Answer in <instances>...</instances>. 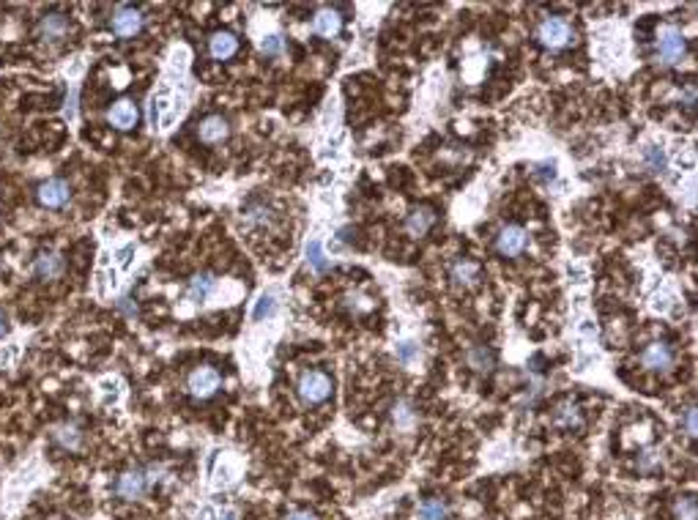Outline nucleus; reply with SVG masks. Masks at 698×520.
<instances>
[{
	"label": "nucleus",
	"mask_w": 698,
	"mask_h": 520,
	"mask_svg": "<svg viewBox=\"0 0 698 520\" xmlns=\"http://www.w3.org/2000/svg\"><path fill=\"white\" fill-rule=\"evenodd\" d=\"M261 50H263L266 55H280L285 50V44L277 33H271V36H263V39H261Z\"/></svg>",
	"instance_id": "c756f323"
},
{
	"label": "nucleus",
	"mask_w": 698,
	"mask_h": 520,
	"mask_svg": "<svg viewBox=\"0 0 698 520\" xmlns=\"http://www.w3.org/2000/svg\"><path fill=\"white\" fill-rule=\"evenodd\" d=\"M225 520H236V518H233V515H227V518Z\"/></svg>",
	"instance_id": "79ce46f5"
},
{
	"label": "nucleus",
	"mask_w": 698,
	"mask_h": 520,
	"mask_svg": "<svg viewBox=\"0 0 698 520\" xmlns=\"http://www.w3.org/2000/svg\"><path fill=\"white\" fill-rule=\"evenodd\" d=\"M219 384H222V375L214 367H195L187 378L189 394L197 397V400H208L211 394H217Z\"/></svg>",
	"instance_id": "20e7f679"
},
{
	"label": "nucleus",
	"mask_w": 698,
	"mask_h": 520,
	"mask_svg": "<svg viewBox=\"0 0 698 520\" xmlns=\"http://www.w3.org/2000/svg\"><path fill=\"white\" fill-rule=\"evenodd\" d=\"M63 116H66V121H75V118H77V88H72V91H69L66 107H63Z\"/></svg>",
	"instance_id": "473e14b6"
},
{
	"label": "nucleus",
	"mask_w": 698,
	"mask_h": 520,
	"mask_svg": "<svg viewBox=\"0 0 698 520\" xmlns=\"http://www.w3.org/2000/svg\"><path fill=\"white\" fill-rule=\"evenodd\" d=\"M274 307H277L274 296H271V293H263V296L258 299L255 309H252V321H263L266 315H271V312H274Z\"/></svg>",
	"instance_id": "cd10ccee"
},
{
	"label": "nucleus",
	"mask_w": 698,
	"mask_h": 520,
	"mask_svg": "<svg viewBox=\"0 0 698 520\" xmlns=\"http://www.w3.org/2000/svg\"><path fill=\"white\" fill-rule=\"evenodd\" d=\"M197 135H200L203 143H211V145H214V143H222V140H227V135H230V123H227V118H222V116H208L200 121Z\"/></svg>",
	"instance_id": "ddd939ff"
},
{
	"label": "nucleus",
	"mask_w": 698,
	"mask_h": 520,
	"mask_svg": "<svg viewBox=\"0 0 698 520\" xmlns=\"http://www.w3.org/2000/svg\"><path fill=\"white\" fill-rule=\"evenodd\" d=\"M345 307L354 309V312H370L376 304H373V299H367V296H361V293H348V296H345Z\"/></svg>",
	"instance_id": "c85d7f7f"
},
{
	"label": "nucleus",
	"mask_w": 698,
	"mask_h": 520,
	"mask_svg": "<svg viewBox=\"0 0 698 520\" xmlns=\"http://www.w3.org/2000/svg\"><path fill=\"white\" fill-rule=\"evenodd\" d=\"M17 353H19V345L17 343H11V345H3L0 348V367H9L14 359H17Z\"/></svg>",
	"instance_id": "2f4dec72"
},
{
	"label": "nucleus",
	"mask_w": 698,
	"mask_h": 520,
	"mask_svg": "<svg viewBox=\"0 0 698 520\" xmlns=\"http://www.w3.org/2000/svg\"><path fill=\"white\" fill-rule=\"evenodd\" d=\"M148 487H151V485H148V477H146V471H143V468H132V471L121 474V477H118V485H115L118 496H121V499H126V501L143 499Z\"/></svg>",
	"instance_id": "0eeeda50"
},
{
	"label": "nucleus",
	"mask_w": 698,
	"mask_h": 520,
	"mask_svg": "<svg viewBox=\"0 0 698 520\" xmlns=\"http://www.w3.org/2000/svg\"><path fill=\"white\" fill-rule=\"evenodd\" d=\"M687 52V41L685 33L674 25H665L658 36V60L662 66H677Z\"/></svg>",
	"instance_id": "7ed1b4c3"
},
{
	"label": "nucleus",
	"mask_w": 698,
	"mask_h": 520,
	"mask_svg": "<svg viewBox=\"0 0 698 520\" xmlns=\"http://www.w3.org/2000/svg\"><path fill=\"white\" fill-rule=\"evenodd\" d=\"M674 518L696 520V499L693 496H682V499L674 501Z\"/></svg>",
	"instance_id": "393cba45"
},
{
	"label": "nucleus",
	"mask_w": 698,
	"mask_h": 520,
	"mask_svg": "<svg viewBox=\"0 0 698 520\" xmlns=\"http://www.w3.org/2000/svg\"><path fill=\"white\" fill-rule=\"evenodd\" d=\"M643 159H646V167H649L652 173H662V170L668 167V159H665V154H662L660 148H646Z\"/></svg>",
	"instance_id": "bb28decb"
},
{
	"label": "nucleus",
	"mask_w": 698,
	"mask_h": 520,
	"mask_svg": "<svg viewBox=\"0 0 698 520\" xmlns=\"http://www.w3.org/2000/svg\"><path fill=\"white\" fill-rule=\"evenodd\" d=\"M137 107H134V101L129 99H121V101H115L113 107L107 110V121H110V126L115 129H121V132H126V129H132L137 126Z\"/></svg>",
	"instance_id": "9b49d317"
},
{
	"label": "nucleus",
	"mask_w": 698,
	"mask_h": 520,
	"mask_svg": "<svg viewBox=\"0 0 698 520\" xmlns=\"http://www.w3.org/2000/svg\"><path fill=\"white\" fill-rule=\"evenodd\" d=\"M655 460H658V458H655V452H646V455L641 458V471H649V468L655 465Z\"/></svg>",
	"instance_id": "e433bc0d"
},
{
	"label": "nucleus",
	"mask_w": 698,
	"mask_h": 520,
	"mask_svg": "<svg viewBox=\"0 0 698 520\" xmlns=\"http://www.w3.org/2000/svg\"><path fill=\"white\" fill-rule=\"evenodd\" d=\"M685 101H687L685 107L693 113V107H696V85H687V88H685Z\"/></svg>",
	"instance_id": "f704fd0d"
},
{
	"label": "nucleus",
	"mask_w": 698,
	"mask_h": 520,
	"mask_svg": "<svg viewBox=\"0 0 698 520\" xmlns=\"http://www.w3.org/2000/svg\"><path fill=\"white\" fill-rule=\"evenodd\" d=\"M641 365L649 370V372H671L674 365H677V353H674V348L668 345V343H649V345L643 348L641 353Z\"/></svg>",
	"instance_id": "39448f33"
},
{
	"label": "nucleus",
	"mask_w": 698,
	"mask_h": 520,
	"mask_svg": "<svg viewBox=\"0 0 698 520\" xmlns=\"http://www.w3.org/2000/svg\"><path fill=\"white\" fill-rule=\"evenodd\" d=\"M537 175H542V178H553V165H550V167H547V165H545V167H540V173H537Z\"/></svg>",
	"instance_id": "ea45409f"
},
{
	"label": "nucleus",
	"mask_w": 698,
	"mask_h": 520,
	"mask_svg": "<svg viewBox=\"0 0 698 520\" xmlns=\"http://www.w3.org/2000/svg\"><path fill=\"white\" fill-rule=\"evenodd\" d=\"M392 416H395L397 427H411L414 419H416V411H414V405L408 403V400H397Z\"/></svg>",
	"instance_id": "b1692460"
},
{
	"label": "nucleus",
	"mask_w": 698,
	"mask_h": 520,
	"mask_svg": "<svg viewBox=\"0 0 698 520\" xmlns=\"http://www.w3.org/2000/svg\"><path fill=\"white\" fill-rule=\"evenodd\" d=\"M304 255H307V263L312 266V271H318V274H326V271L332 269V260L326 258V252H323V244L318 241V238H312V241L307 244Z\"/></svg>",
	"instance_id": "6ab92c4d"
},
{
	"label": "nucleus",
	"mask_w": 698,
	"mask_h": 520,
	"mask_svg": "<svg viewBox=\"0 0 698 520\" xmlns=\"http://www.w3.org/2000/svg\"><path fill=\"white\" fill-rule=\"evenodd\" d=\"M572 39H575V31L562 17H545V20L537 25V41L545 50H550V52H559V50L569 47Z\"/></svg>",
	"instance_id": "f257e3e1"
},
{
	"label": "nucleus",
	"mask_w": 698,
	"mask_h": 520,
	"mask_svg": "<svg viewBox=\"0 0 698 520\" xmlns=\"http://www.w3.org/2000/svg\"><path fill=\"white\" fill-rule=\"evenodd\" d=\"M528 244V233L520 225H504L498 236H496V252L501 258H518L520 252L526 250Z\"/></svg>",
	"instance_id": "423d86ee"
},
{
	"label": "nucleus",
	"mask_w": 698,
	"mask_h": 520,
	"mask_svg": "<svg viewBox=\"0 0 698 520\" xmlns=\"http://www.w3.org/2000/svg\"><path fill=\"white\" fill-rule=\"evenodd\" d=\"M553 422L559 424V427H565V430L578 427V424H581V411H578V405L572 403V400L562 403V405H559V411L553 414Z\"/></svg>",
	"instance_id": "5701e85b"
},
{
	"label": "nucleus",
	"mask_w": 698,
	"mask_h": 520,
	"mask_svg": "<svg viewBox=\"0 0 698 520\" xmlns=\"http://www.w3.org/2000/svg\"><path fill=\"white\" fill-rule=\"evenodd\" d=\"M217 285V280L211 277V274H195L192 277V282H189V296H192V302H206L208 296H211V290Z\"/></svg>",
	"instance_id": "aec40b11"
},
{
	"label": "nucleus",
	"mask_w": 698,
	"mask_h": 520,
	"mask_svg": "<svg viewBox=\"0 0 698 520\" xmlns=\"http://www.w3.org/2000/svg\"><path fill=\"white\" fill-rule=\"evenodd\" d=\"M479 274H482V269L471 258H457L449 266V280H452L454 288H471L479 282Z\"/></svg>",
	"instance_id": "9d476101"
},
{
	"label": "nucleus",
	"mask_w": 698,
	"mask_h": 520,
	"mask_svg": "<svg viewBox=\"0 0 698 520\" xmlns=\"http://www.w3.org/2000/svg\"><path fill=\"white\" fill-rule=\"evenodd\" d=\"M419 520H447L449 518V507H447V501L441 499H425L419 504Z\"/></svg>",
	"instance_id": "412c9836"
},
{
	"label": "nucleus",
	"mask_w": 698,
	"mask_h": 520,
	"mask_svg": "<svg viewBox=\"0 0 698 520\" xmlns=\"http://www.w3.org/2000/svg\"><path fill=\"white\" fill-rule=\"evenodd\" d=\"M66 31H69V22H66V17H60V14H47V17L41 20V25H38V36H41V41H50V44L58 39H63Z\"/></svg>",
	"instance_id": "f3484780"
},
{
	"label": "nucleus",
	"mask_w": 698,
	"mask_h": 520,
	"mask_svg": "<svg viewBox=\"0 0 698 520\" xmlns=\"http://www.w3.org/2000/svg\"><path fill=\"white\" fill-rule=\"evenodd\" d=\"M72 197V189L63 178H50L38 187V203L47 206V209H63Z\"/></svg>",
	"instance_id": "1a4fd4ad"
},
{
	"label": "nucleus",
	"mask_w": 698,
	"mask_h": 520,
	"mask_svg": "<svg viewBox=\"0 0 698 520\" xmlns=\"http://www.w3.org/2000/svg\"><path fill=\"white\" fill-rule=\"evenodd\" d=\"M33 271L41 280H58L63 274V258L58 252H41L33 263Z\"/></svg>",
	"instance_id": "dca6fc26"
},
{
	"label": "nucleus",
	"mask_w": 698,
	"mask_h": 520,
	"mask_svg": "<svg viewBox=\"0 0 698 520\" xmlns=\"http://www.w3.org/2000/svg\"><path fill=\"white\" fill-rule=\"evenodd\" d=\"M433 225H435V211L430 206H416L405 216V231H408V236H414V238L425 236Z\"/></svg>",
	"instance_id": "f8f14e48"
},
{
	"label": "nucleus",
	"mask_w": 698,
	"mask_h": 520,
	"mask_svg": "<svg viewBox=\"0 0 698 520\" xmlns=\"http://www.w3.org/2000/svg\"><path fill=\"white\" fill-rule=\"evenodd\" d=\"M208 52H211V58H217V60L233 58V55L239 52V39H236L233 33H227V31H219V33H214V36L208 39Z\"/></svg>",
	"instance_id": "4468645a"
},
{
	"label": "nucleus",
	"mask_w": 698,
	"mask_h": 520,
	"mask_svg": "<svg viewBox=\"0 0 698 520\" xmlns=\"http://www.w3.org/2000/svg\"><path fill=\"white\" fill-rule=\"evenodd\" d=\"M299 397H302V403H307V405H321V403H326L329 397H332V389H334V384H332V378L326 375V372H321V370H307V372H302V378H299Z\"/></svg>",
	"instance_id": "f03ea898"
},
{
	"label": "nucleus",
	"mask_w": 698,
	"mask_h": 520,
	"mask_svg": "<svg viewBox=\"0 0 698 520\" xmlns=\"http://www.w3.org/2000/svg\"><path fill=\"white\" fill-rule=\"evenodd\" d=\"M134 252V247H126V250L121 252V266H129V255Z\"/></svg>",
	"instance_id": "58836bf2"
},
{
	"label": "nucleus",
	"mask_w": 698,
	"mask_h": 520,
	"mask_svg": "<svg viewBox=\"0 0 698 520\" xmlns=\"http://www.w3.org/2000/svg\"><path fill=\"white\" fill-rule=\"evenodd\" d=\"M118 307L124 309L126 315H137V307L132 304V299H121V302H118Z\"/></svg>",
	"instance_id": "c9c22d12"
},
{
	"label": "nucleus",
	"mask_w": 698,
	"mask_h": 520,
	"mask_svg": "<svg viewBox=\"0 0 698 520\" xmlns=\"http://www.w3.org/2000/svg\"><path fill=\"white\" fill-rule=\"evenodd\" d=\"M55 441L63 446V449H69V452H77L80 446H82V433H80V427L77 424H60L55 430Z\"/></svg>",
	"instance_id": "4be33fe9"
},
{
	"label": "nucleus",
	"mask_w": 698,
	"mask_h": 520,
	"mask_svg": "<svg viewBox=\"0 0 698 520\" xmlns=\"http://www.w3.org/2000/svg\"><path fill=\"white\" fill-rule=\"evenodd\" d=\"M685 433H687V438H696V405H687L685 408Z\"/></svg>",
	"instance_id": "7c9ffc66"
},
{
	"label": "nucleus",
	"mask_w": 698,
	"mask_h": 520,
	"mask_svg": "<svg viewBox=\"0 0 698 520\" xmlns=\"http://www.w3.org/2000/svg\"><path fill=\"white\" fill-rule=\"evenodd\" d=\"M397 359H400V365H414L416 359H419V345H416L414 340H403L397 345Z\"/></svg>",
	"instance_id": "a878e982"
},
{
	"label": "nucleus",
	"mask_w": 698,
	"mask_h": 520,
	"mask_svg": "<svg viewBox=\"0 0 698 520\" xmlns=\"http://www.w3.org/2000/svg\"><path fill=\"white\" fill-rule=\"evenodd\" d=\"M246 219L249 222H268V209H252L246 214Z\"/></svg>",
	"instance_id": "72a5a7b5"
},
{
	"label": "nucleus",
	"mask_w": 698,
	"mask_h": 520,
	"mask_svg": "<svg viewBox=\"0 0 698 520\" xmlns=\"http://www.w3.org/2000/svg\"><path fill=\"white\" fill-rule=\"evenodd\" d=\"M312 28H315V33L318 36H326V39H332V36H337L342 31V17L337 9H321L318 14H315V20H312Z\"/></svg>",
	"instance_id": "2eb2a0df"
},
{
	"label": "nucleus",
	"mask_w": 698,
	"mask_h": 520,
	"mask_svg": "<svg viewBox=\"0 0 698 520\" xmlns=\"http://www.w3.org/2000/svg\"><path fill=\"white\" fill-rule=\"evenodd\" d=\"M143 11L140 9H134V6H118L113 14V33L115 36H134V33H140V28H143Z\"/></svg>",
	"instance_id": "6e6552de"
},
{
	"label": "nucleus",
	"mask_w": 698,
	"mask_h": 520,
	"mask_svg": "<svg viewBox=\"0 0 698 520\" xmlns=\"http://www.w3.org/2000/svg\"><path fill=\"white\" fill-rule=\"evenodd\" d=\"M466 362L476 372H491L493 367H496V353L488 345H471L469 353H466Z\"/></svg>",
	"instance_id": "a211bd4d"
},
{
	"label": "nucleus",
	"mask_w": 698,
	"mask_h": 520,
	"mask_svg": "<svg viewBox=\"0 0 698 520\" xmlns=\"http://www.w3.org/2000/svg\"><path fill=\"white\" fill-rule=\"evenodd\" d=\"M3 331H6V318H3V312H0V337H3Z\"/></svg>",
	"instance_id": "a19ab883"
},
{
	"label": "nucleus",
	"mask_w": 698,
	"mask_h": 520,
	"mask_svg": "<svg viewBox=\"0 0 698 520\" xmlns=\"http://www.w3.org/2000/svg\"><path fill=\"white\" fill-rule=\"evenodd\" d=\"M288 520H318V518H315L312 512H304V509H302V512H293V515H288Z\"/></svg>",
	"instance_id": "4c0bfd02"
}]
</instances>
